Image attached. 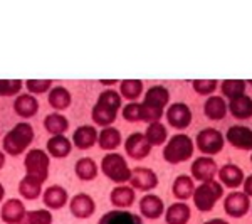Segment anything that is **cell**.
Segmentation results:
<instances>
[{
	"mask_svg": "<svg viewBox=\"0 0 252 224\" xmlns=\"http://www.w3.org/2000/svg\"><path fill=\"white\" fill-rule=\"evenodd\" d=\"M121 108V95L115 89H104L99 93L97 101L91 112L93 121L99 127L106 128L115 123L118 112Z\"/></svg>",
	"mask_w": 252,
	"mask_h": 224,
	"instance_id": "6da1fadb",
	"label": "cell"
},
{
	"mask_svg": "<svg viewBox=\"0 0 252 224\" xmlns=\"http://www.w3.org/2000/svg\"><path fill=\"white\" fill-rule=\"evenodd\" d=\"M168 101H170V93L165 86L155 84V86L148 88L143 103H140L141 121H146L148 125L155 123V121H160Z\"/></svg>",
	"mask_w": 252,
	"mask_h": 224,
	"instance_id": "7a4b0ae2",
	"label": "cell"
},
{
	"mask_svg": "<svg viewBox=\"0 0 252 224\" xmlns=\"http://www.w3.org/2000/svg\"><path fill=\"white\" fill-rule=\"evenodd\" d=\"M34 142V128L27 121H20L14 128L7 132V135L2 140V149L5 153L12 157H19L26 152Z\"/></svg>",
	"mask_w": 252,
	"mask_h": 224,
	"instance_id": "3957f363",
	"label": "cell"
},
{
	"mask_svg": "<svg viewBox=\"0 0 252 224\" xmlns=\"http://www.w3.org/2000/svg\"><path fill=\"white\" fill-rule=\"evenodd\" d=\"M193 140L185 133H177L166 142L165 149H163V158L168 164H182L187 162L190 157L193 155Z\"/></svg>",
	"mask_w": 252,
	"mask_h": 224,
	"instance_id": "277c9868",
	"label": "cell"
},
{
	"mask_svg": "<svg viewBox=\"0 0 252 224\" xmlns=\"http://www.w3.org/2000/svg\"><path fill=\"white\" fill-rule=\"evenodd\" d=\"M101 170L109 181L116 182L118 186L129 182L131 179V169H129L126 158L121 153L116 152H108L101 160Z\"/></svg>",
	"mask_w": 252,
	"mask_h": 224,
	"instance_id": "5b68a950",
	"label": "cell"
},
{
	"mask_svg": "<svg viewBox=\"0 0 252 224\" xmlns=\"http://www.w3.org/2000/svg\"><path fill=\"white\" fill-rule=\"evenodd\" d=\"M223 195V187L220 182H204L198 187H195L193 190V202H195V207L202 213H209L212 211L217 201Z\"/></svg>",
	"mask_w": 252,
	"mask_h": 224,
	"instance_id": "8992f818",
	"label": "cell"
},
{
	"mask_svg": "<svg viewBox=\"0 0 252 224\" xmlns=\"http://www.w3.org/2000/svg\"><path fill=\"white\" fill-rule=\"evenodd\" d=\"M49 164L51 158L46 150L32 149L27 152L26 160H24V167H26V176L37 179L39 182H46L49 177Z\"/></svg>",
	"mask_w": 252,
	"mask_h": 224,
	"instance_id": "52a82bcc",
	"label": "cell"
},
{
	"mask_svg": "<svg viewBox=\"0 0 252 224\" xmlns=\"http://www.w3.org/2000/svg\"><path fill=\"white\" fill-rule=\"evenodd\" d=\"M197 149L200 150L205 155H215L223 149V144H225V138L217 128H204L197 133Z\"/></svg>",
	"mask_w": 252,
	"mask_h": 224,
	"instance_id": "ba28073f",
	"label": "cell"
},
{
	"mask_svg": "<svg viewBox=\"0 0 252 224\" xmlns=\"http://www.w3.org/2000/svg\"><path fill=\"white\" fill-rule=\"evenodd\" d=\"M251 209V199L244 192H230L223 199V211L230 216V218H244Z\"/></svg>",
	"mask_w": 252,
	"mask_h": 224,
	"instance_id": "9c48e42d",
	"label": "cell"
},
{
	"mask_svg": "<svg viewBox=\"0 0 252 224\" xmlns=\"http://www.w3.org/2000/svg\"><path fill=\"white\" fill-rule=\"evenodd\" d=\"M125 152L128 157L135 158V160H141V158L148 157L152 153V145L145 138V133L135 132L131 133L125 142Z\"/></svg>",
	"mask_w": 252,
	"mask_h": 224,
	"instance_id": "30bf717a",
	"label": "cell"
},
{
	"mask_svg": "<svg viewBox=\"0 0 252 224\" xmlns=\"http://www.w3.org/2000/svg\"><path fill=\"white\" fill-rule=\"evenodd\" d=\"M166 120H168L170 127L185 130L192 123V110L185 103H173L166 110Z\"/></svg>",
	"mask_w": 252,
	"mask_h": 224,
	"instance_id": "8fae6325",
	"label": "cell"
},
{
	"mask_svg": "<svg viewBox=\"0 0 252 224\" xmlns=\"http://www.w3.org/2000/svg\"><path fill=\"white\" fill-rule=\"evenodd\" d=\"M190 172H192L193 179H197V181H200V184H204V182L214 181L219 172V167L212 157H198L192 162Z\"/></svg>",
	"mask_w": 252,
	"mask_h": 224,
	"instance_id": "7c38bea8",
	"label": "cell"
},
{
	"mask_svg": "<svg viewBox=\"0 0 252 224\" xmlns=\"http://www.w3.org/2000/svg\"><path fill=\"white\" fill-rule=\"evenodd\" d=\"M129 184H131L133 189L148 192V190L155 189L158 186V176L152 169H148V167H135L131 170Z\"/></svg>",
	"mask_w": 252,
	"mask_h": 224,
	"instance_id": "4fadbf2b",
	"label": "cell"
},
{
	"mask_svg": "<svg viewBox=\"0 0 252 224\" xmlns=\"http://www.w3.org/2000/svg\"><path fill=\"white\" fill-rule=\"evenodd\" d=\"M69 211H71L72 216H76V218H79V219L91 218L96 211L94 199L86 192L76 194L74 197L69 201Z\"/></svg>",
	"mask_w": 252,
	"mask_h": 224,
	"instance_id": "5bb4252c",
	"label": "cell"
},
{
	"mask_svg": "<svg viewBox=\"0 0 252 224\" xmlns=\"http://www.w3.org/2000/svg\"><path fill=\"white\" fill-rule=\"evenodd\" d=\"M27 209L20 199H9L2 204L0 209V218L5 224H19L26 216Z\"/></svg>",
	"mask_w": 252,
	"mask_h": 224,
	"instance_id": "9a60e30c",
	"label": "cell"
},
{
	"mask_svg": "<svg viewBox=\"0 0 252 224\" xmlns=\"http://www.w3.org/2000/svg\"><path fill=\"white\" fill-rule=\"evenodd\" d=\"M227 140L229 144L241 150H252V128L242 127V125H234L227 130Z\"/></svg>",
	"mask_w": 252,
	"mask_h": 224,
	"instance_id": "2e32d148",
	"label": "cell"
},
{
	"mask_svg": "<svg viewBox=\"0 0 252 224\" xmlns=\"http://www.w3.org/2000/svg\"><path fill=\"white\" fill-rule=\"evenodd\" d=\"M140 213L146 219H158L165 213V202L157 194H146L140 201Z\"/></svg>",
	"mask_w": 252,
	"mask_h": 224,
	"instance_id": "e0dca14e",
	"label": "cell"
},
{
	"mask_svg": "<svg viewBox=\"0 0 252 224\" xmlns=\"http://www.w3.org/2000/svg\"><path fill=\"white\" fill-rule=\"evenodd\" d=\"M69 197H67V190L63 186H51L44 190L42 194V202L47 209H63L67 204Z\"/></svg>",
	"mask_w": 252,
	"mask_h": 224,
	"instance_id": "ac0fdd59",
	"label": "cell"
},
{
	"mask_svg": "<svg viewBox=\"0 0 252 224\" xmlns=\"http://www.w3.org/2000/svg\"><path fill=\"white\" fill-rule=\"evenodd\" d=\"M97 135H99V132L93 125H81L79 128H76L71 142L79 150H88L94 147V144H97Z\"/></svg>",
	"mask_w": 252,
	"mask_h": 224,
	"instance_id": "d6986e66",
	"label": "cell"
},
{
	"mask_svg": "<svg viewBox=\"0 0 252 224\" xmlns=\"http://www.w3.org/2000/svg\"><path fill=\"white\" fill-rule=\"evenodd\" d=\"M135 199H136L135 189L131 186H125V184L116 186L111 190V194H109V201L118 209H128L129 206L135 204Z\"/></svg>",
	"mask_w": 252,
	"mask_h": 224,
	"instance_id": "ffe728a7",
	"label": "cell"
},
{
	"mask_svg": "<svg viewBox=\"0 0 252 224\" xmlns=\"http://www.w3.org/2000/svg\"><path fill=\"white\" fill-rule=\"evenodd\" d=\"M219 179H220V184L229 187V189H237L239 186H242L244 182V172L241 167H237L235 164H227L219 169L217 172Z\"/></svg>",
	"mask_w": 252,
	"mask_h": 224,
	"instance_id": "44dd1931",
	"label": "cell"
},
{
	"mask_svg": "<svg viewBox=\"0 0 252 224\" xmlns=\"http://www.w3.org/2000/svg\"><path fill=\"white\" fill-rule=\"evenodd\" d=\"M14 110L20 118H32L39 112V101L34 95H17L14 101Z\"/></svg>",
	"mask_w": 252,
	"mask_h": 224,
	"instance_id": "7402d4cb",
	"label": "cell"
},
{
	"mask_svg": "<svg viewBox=\"0 0 252 224\" xmlns=\"http://www.w3.org/2000/svg\"><path fill=\"white\" fill-rule=\"evenodd\" d=\"M47 153L54 158H64L72 152V142L66 135H56L47 140Z\"/></svg>",
	"mask_w": 252,
	"mask_h": 224,
	"instance_id": "603a6c76",
	"label": "cell"
},
{
	"mask_svg": "<svg viewBox=\"0 0 252 224\" xmlns=\"http://www.w3.org/2000/svg\"><path fill=\"white\" fill-rule=\"evenodd\" d=\"M229 112L230 115L237 120H247L252 116V98L249 95H241L234 100H230L229 103Z\"/></svg>",
	"mask_w": 252,
	"mask_h": 224,
	"instance_id": "cb8c5ba5",
	"label": "cell"
},
{
	"mask_svg": "<svg viewBox=\"0 0 252 224\" xmlns=\"http://www.w3.org/2000/svg\"><path fill=\"white\" fill-rule=\"evenodd\" d=\"M190 218H192V211L185 202H175L165 213L166 224H187Z\"/></svg>",
	"mask_w": 252,
	"mask_h": 224,
	"instance_id": "d4e9b609",
	"label": "cell"
},
{
	"mask_svg": "<svg viewBox=\"0 0 252 224\" xmlns=\"http://www.w3.org/2000/svg\"><path fill=\"white\" fill-rule=\"evenodd\" d=\"M97 224H141V219H140V216L129 213V211L115 209V211H108V213L99 219Z\"/></svg>",
	"mask_w": 252,
	"mask_h": 224,
	"instance_id": "484cf974",
	"label": "cell"
},
{
	"mask_svg": "<svg viewBox=\"0 0 252 224\" xmlns=\"http://www.w3.org/2000/svg\"><path fill=\"white\" fill-rule=\"evenodd\" d=\"M227 103L223 96H209L204 105V113L209 120H222L227 115Z\"/></svg>",
	"mask_w": 252,
	"mask_h": 224,
	"instance_id": "4316f807",
	"label": "cell"
},
{
	"mask_svg": "<svg viewBox=\"0 0 252 224\" xmlns=\"http://www.w3.org/2000/svg\"><path fill=\"white\" fill-rule=\"evenodd\" d=\"M47 100L52 108L58 110V112H63V110L69 108V105H71V101H72V96H71V93H69V89H66L64 86H54L49 91Z\"/></svg>",
	"mask_w": 252,
	"mask_h": 224,
	"instance_id": "83f0119b",
	"label": "cell"
},
{
	"mask_svg": "<svg viewBox=\"0 0 252 224\" xmlns=\"http://www.w3.org/2000/svg\"><path fill=\"white\" fill-rule=\"evenodd\" d=\"M97 145L103 150H108V152H113L118 147L121 145V133L120 130L115 127H106L99 132L97 135Z\"/></svg>",
	"mask_w": 252,
	"mask_h": 224,
	"instance_id": "f1b7e54d",
	"label": "cell"
},
{
	"mask_svg": "<svg viewBox=\"0 0 252 224\" xmlns=\"http://www.w3.org/2000/svg\"><path fill=\"white\" fill-rule=\"evenodd\" d=\"M44 128H46L52 137L64 135L69 128V120L63 113H49V115L44 118Z\"/></svg>",
	"mask_w": 252,
	"mask_h": 224,
	"instance_id": "f546056e",
	"label": "cell"
},
{
	"mask_svg": "<svg viewBox=\"0 0 252 224\" xmlns=\"http://www.w3.org/2000/svg\"><path fill=\"white\" fill-rule=\"evenodd\" d=\"M193 190H195V184H193V179L190 176H184L182 174V176H178L173 181L172 194L177 199H180V201H187V199L192 197Z\"/></svg>",
	"mask_w": 252,
	"mask_h": 224,
	"instance_id": "4dcf8cb0",
	"label": "cell"
},
{
	"mask_svg": "<svg viewBox=\"0 0 252 224\" xmlns=\"http://www.w3.org/2000/svg\"><path fill=\"white\" fill-rule=\"evenodd\" d=\"M74 172L81 181H94L97 177V165L93 158L89 157H83L79 160H76V165H74Z\"/></svg>",
	"mask_w": 252,
	"mask_h": 224,
	"instance_id": "1f68e13d",
	"label": "cell"
},
{
	"mask_svg": "<svg viewBox=\"0 0 252 224\" xmlns=\"http://www.w3.org/2000/svg\"><path fill=\"white\" fill-rule=\"evenodd\" d=\"M40 192H42V182H39L37 179L26 176L19 182V194L22 195L24 199H27V201L37 199Z\"/></svg>",
	"mask_w": 252,
	"mask_h": 224,
	"instance_id": "d6a6232c",
	"label": "cell"
},
{
	"mask_svg": "<svg viewBox=\"0 0 252 224\" xmlns=\"http://www.w3.org/2000/svg\"><path fill=\"white\" fill-rule=\"evenodd\" d=\"M145 138L148 140L150 145H161L166 142L168 138V132H166V127L160 121H155V123H150L146 127V132H145Z\"/></svg>",
	"mask_w": 252,
	"mask_h": 224,
	"instance_id": "836d02e7",
	"label": "cell"
},
{
	"mask_svg": "<svg viewBox=\"0 0 252 224\" xmlns=\"http://www.w3.org/2000/svg\"><path fill=\"white\" fill-rule=\"evenodd\" d=\"M120 95H121V98H126L129 103H131V101H136L138 98L143 95V83H141V81H138V79L121 81Z\"/></svg>",
	"mask_w": 252,
	"mask_h": 224,
	"instance_id": "e575fe53",
	"label": "cell"
},
{
	"mask_svg": "<svg viewBox=\"0 0 252 224\" xmlns=\"http://www.w3.org/2000/svg\"><path fill=\"white\" fill-rule=\"evenodd\" d=\"M19 224H52V214L47 209L27 211L24 219Z\"/></svg>",
	"mask_w": 252,
	"mask_h": 224,
	"instance_id": "d590c367",
	"label": "cell"
},
{
	"mask_svg": "<svg viewBox=\"0 0 252 224\" xmlns=\"http://www.w3.org/2000/svg\"><path fill=\"white\" fill-rule=\"evenodd\" d=\"M220 88H222L223 96L234 100V98L244 95V91H246V83L239 79H227V81H223Z\"/></svg>",
	"mask_w": 252,
	"mask_h": 224,
	"instance_id": "8d00e7d4",
	"label": "cell"
},
{
	"mask_svg": "<svg viewBox=\"0 0 252 224\" xmlns=\"http://www.w3.org/2000/svg\"><path fill=\"white\" fill-rule=\"evenodd\" d=\"M217 86V81L214 79H195L192 83L193 91L200 96H212V93H215Z\"/></svg>",
	"mask_w": 252,
	"mask_h": 224,
	"instance_id": "74e56055",
	"label": "cell"
},
{
	"mask_svg": "<svg viewBox=\"0 0 252 224\" xmlns=\"http://www.w3.org/2000/svg\"><path fill=\"white\" fill-rule=\"evenodd\" d=\"M26 88L29 95H42V93L51 91L52 81L51 79H29L26 83Z\"/></svg>",
	"mask_w": 252,
	"mask_h": 224,
	"instance_id": "f35d334b",
	"label": "cell"
},
{
	"mask_svg": "<svg viewBox=\"0 0 252 224\" xmlns=\"http://www.w3.org/2000/svg\"><path fill=\"white\" fill-rule=\"evenodd\" d=\"M24 83L19 79H2L0 81V96H14L19 95Z\"/></svg>",
	"mask_w": 252,
	"mask_h": 224,
	"instance_id": "ab89813d",
	"label": "cell"
},
{
	"mask_svg": "<svg viewBox=\"0 0 252 224\" xmlns=\"http://www.w3.org/2000/svg\"><path fill=\"white\" fill-rule=\"evenodd\" d=\"M121 115L126 121H129V123H135V121H141V110H140V103H136V101H131V103H128L126 107H123V112H121Z\"/></svg>",
	"mask_w": 252,
	"mask_h": 224,
	"instance_id": "60d3db41",
	"label": "cell"
},
{
	"mask_svg": "<svg viewBox=\"0 0 252 224\" xmlns=\"http://www.w3.org/2000/svg\"><path fill=\"white\" fill-rule=\"evenodd\" d=\"M242 186H244V194H246L247 197H252V174L244 179Z\"/></svg>",
	"mask_w": 252,
	"mask_h": 224,
	"instance_id": "b9f144b4",
	"label": "cell"
},
{
	"mask_svg": "<svg viewBox=\"0 0 252 224\" xmlns=\"http://www.w3.org/2000/svg\"><path fill=\"white\" fill-rule=\"evenodd\" d=\"M204 224H229L225 221V219H222V218H215V219H210V221H207Z\"/></svg>",
	"mask_w": 252,
	"mask_h": 224,
	"instance_id": "7bdbcfd3",
	"label": "cell"
},
{
	"mask_svg": "<svg viewBox=\"0 0 252 224\" xmlns=\"http://www.w3.org/2000/svg\"><path fill=\"white\" fill-rule=\"evenodd\" d=\"M3 165H5V153L0 152V170L3 169Z\"/></svg>",
	"mask_w": 252,
	"mask_h": 224,
	"instance_id": "ee69618b",
	"label": "cell"
},
{
	"mask_svg": "<svg viewBox=\"0 0 252 224\" xmlns=\"http://www.w3.org/2000/svg\"><path fill=\"white\" fill-rule=\"evenodd\" d=\"M101 83H103V84H104V86H113V84H115V83H116V79H109V81H106V79H103V81H101Z\"/></svg>",
	"mask_w": 252,
	"mask_h": 224,
	"instance_id": "f6af8a7d",
	"label": "cell"
},
{
	"mask_svg": "<svg viewBox=\"0 0 252 224\" xmlns=\"http://www.w3.org/2000/svg\"><path fill=\"white\" fill-rule=\"evenodd\" d=\"M3 197H5V189H3V186L0 184V202L3 201Z\"/></svg>",
	"mask_w": 252,
	"mask_h": 224,
	"instance_id": "bcb514c9",
	"label": "cell"
},
{
	"mask_svg": "<svg viewBox=\"0 0 252 224\" xmlns=\"http://www.w3.org/2000/svg\"><path fill=\"white\" fill-rule=\"evenodd\" d=\"M251 162H252V155H251Z\"/></svg>",
	"mask_w": 252,
	"mask_h": 224,
	"instance_id": "7dc6e473",
	"label": "cell"
}]
</instances>
